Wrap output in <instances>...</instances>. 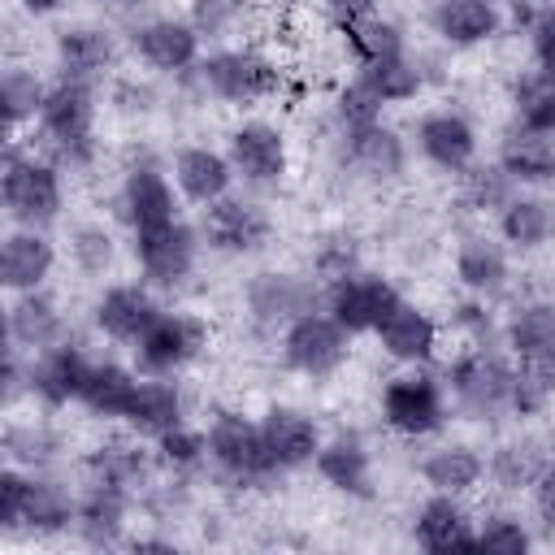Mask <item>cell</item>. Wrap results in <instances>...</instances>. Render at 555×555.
<instances>
[{
    "label": "cell",
    "instance_id": "obj_37",
    "mask_svg": "<svg viewBox=\"0 0 555 555\" xmlns=\"http://www.w3.org/2000/svg\"><path fill=\"white\" fill-rule=\"evenodd\" d=\"M512 412L516 416H538L555 403V351L538 356H512Z\"/></svg>",
    "mask_w": 555,
    "mask_h": 555
},
{
    "label": "cell",
    "instance_id": "obj_38",
    "mask_svg": "<svg viewBox=\"0 0 555 555\" xmlns=\"http://www.w3.org/2000/svg\"><path fill=\"white\" fill-rule=\"evenodd\" d=\"M512 113L516 126L538 130V134H555V69H525L512 82Z\"/></svg>",
    "mask_w": 555,
    "mask_h": 555
},
{
    "label": "cell",
    "instance_id": "obj_20",
    "mask_svg": "<svg viewBox=\"0 0 555 555\" xmlns=\"http://www.w3.org/2000/svg\"><path fill=\"white\" fill-rule=\"evenodd\" d=\"M56 269V247L43 230H30V225H13L4 238H0V286L9 295H22V291H39Z\"/></svg>",
    "mask_w": 555,
    "mask_h": 555
},
{
    "label": "cell",
    "instance_id": "obj_36",
    "mask_svg": "<svg viewBox=\"0 0 555 555\" xmlns=\"http://www.w3.org/2000/svg\"><path fill=\"white\" fill-rule=\"evenodd\" d=\"M74 516H78V499L61 481L30 473V490H26V507H22V529L52 538V533L69 529Z\"/></svg>",
    "mask_w": 555,
    "mask_h": 555
},
{
    "label": "cell",
    "instance_id": "obj_23",
    "mask_svg": "<svg viewBox=\"0 0 555 555\" xmlns=\"http://www.w3.org/2000/svg\"><path fill=\"white\" fill-rule=\"evenodd\" d=\"M260 434H264V447H269L278 473L308 468V464L317 460L321 442H325L321 425H317L308 412H299V408H282V403L269 408V412L260 416Z\"/></svg>",
    "mask_w": 555,
    "mask_h": 555
},
{
    "label": "cell",
    "instance_id": "obj_12",
    "mask_svg": "<svg viewBox=\"0 0 555 555\" xmlns=\"http://www.w3.org/2000/svg\"><path fill=\"white\" fill-rule=\"evenodd\" d=\"M225 156L234 165V173L247 182V186H278L291 169V147H286V134L273 126V121H238L225 139Z\"/></svg>",
    "mask_w": 555,
    "mask_h": 555
},
{
    "label": "cell",
    "instance_id": "obj_29",
    "mask_svg": "<svg viewBox=\"0 0 555 555\" xmlns=\"http://www.w3.org/2000/svg\"><path fill=\"white\" fill-rule=\"evenodd\" d=\"M499 217V238L512 251H538L555 238V204L533 195V191H512V199L494 212Z\"/></svg>",
    "mask_w": 555,
    "mask_h": 555
},
{
    "label": "cell",
    "instance_id": "obj_47",
    "mask_svg": "<svg viewBox=\"0 0 555 555\" xmlns=\"http://www.w3.org/2000/svg\"><path fill=\"white\" fill-rule=\"evenodd\" d=\"M529 546H533V538L520 525V516L499 512V516H486L477 525V551H490V555H525Z\"/></svg>",
    "mask_w": 555,
    "mask_h": 555
},
{
    "label": "cell",
    "instance_id": "obj_2",
    "mask_svg": "<svg viewBox=\"0 0 555 555\" xmlns=\"http://www.w3.org/2000/svg\"><path fill=\"white\" fill-rule=\"evenodd\" d=\"M39 139L61 165H87L95 156V91L82 78H61L48 87L39 108Z\"/></svg>",
    "mask_w": 555,
    "mask_h": 555
},
{
    "label": "cell",
    "instance_id": "obj_13",
    "mask_svg": "<svg viewBox=\"0 0 555 555\" xmlns=\"http://www.w3.org/2000/svg\"><path fill=\"white\" fill-rule=\"evenodd\" d=\"M269 217L260 204L243 199V195H225L217 204H208L199 212V238L208 251H221V256H251L269 243Z\"/></svg>",
    "mask_w": 555,
    "mask_h": 555
},
{
    "label": "cell",
    "instance_id": "obj_53",
    "mask_svg": "<svg viewBox=\"0 0 555 555\" xmlns=\"http://www.w3.org/2000/svg\"><path fill=\"white\" fill-rule=\"evenodd\" d=\"M529 56L533 65L542 69H555V4H542L533 17H529Z\"/></svg>",
    "mask_w": 555,
    "mask_h": 555
},
{
    "label": "cell",
    "instance_id": "obj_44",
    "mask_svg": "<svg viewBox=\"0 0 555 555\" xmlns=\"http://www.w3.org/2000/svg\"><path fill=\"white\" fill-rule=\"evenodd\" d=\"M542 468H546V455H542L533 442H503V447H494V455L486 460V473H490L503 490H529Z\"/></svg>",
    "mask_w": 555,
    "mask_h": 555
},
{
    "label": "cell",
    "instance_id": "obj_17",
    "mask_svg": "<svg viewBox=\"0 0 555 555\" xmlns=\"http://www.w3.org/2000/svg\"><path fill=\"white\" fill-rule=\"evenodd\" d=\"M416 147L434 169L464 173L468 165H477V126L455 108L425 113L416 121Z\"/></svg>",
    "mask_w": 555,
    "mask_h": 555
},
{
    "label": "cell",
    "instance_id": "obj_56",
    "mask_svg": "<svg viewBox=\"0 0 555 555\" xmlns=\"http://www.w3.org/2000/svg\"><path fill=\"white\" fill-rule=\"evenodd\" d=\"M321 4H325V13H330L338 26H347V22H360V17L377 13V0H321Z\"/></svg>",
    "mask_w": 555,
    "mask_h": 555
},
{
    "label": "cell",
    "instance_id": "obj_26",
    "mask_svg": "<svg viewBox=\"0 0 555 555\" xmlns=\"http://www.w3.org/2000/svg\"><path fill=\"white\" fill-rule=\"evenodd\" d=\"M312 468L338 494H351V499H369L373 494V455H369V447L356 434L325 438L317 460H312Z\"/></svg>",
    "mask_w": 555,
    "mask_h": 555
},
{
    "label": "cell",
    "instance_id": "obj_22",
    "mask_svg": "<svg viewBox=\"0 0 555 555\" xmlns=\"http://www.w3.org/2000/svg\"><path fill=\"white\" fill-rule=\"evenodd\" d=\"M4 334L13 347H22L26 356H39L56 343H65V317H61V304L52 295L39 291H22L9 299V312H4Z\"/></svg>",
    "mask_w": 555,
    "mask_h": 555
},
{
    "label": "cell",
    "instance_id": "obj_50",
    "mask_svg": "<svg viewBox=\"0 0 555 555\" xmlns=\"http://www.w3.org/2000/svg\"><path fill=\"white\" fill-rule=\"evenodd\" d=\"M356 269H360V247H356V238L334 234V238H325V243L312 251V278H317L321 286H330V282H338V278H347V273H356Z\"/></svg>",
    "mask_w": 555,
    "mask_h": 555
},
{
    "label": "cell",
    "instance_id": "obj_27",
    "mask_svg": "<svg viewBox=\"0 0 555 555\" xmlns=\"http://www.w3.org/2000/svg\"><path fill=\"white\" fill-rule=\"evenodd\" d=\"M186 421V395L173 377H139L134 386V399L126 408V425L139 434V438H160L165 429L182 425Z\"/></svg>",
    "mask_w": 555,
    "mask_h": 555
},
{
    "label": "cell",
    "instance_id": "obj_25",
    "mask_svg": "<svg viewBox=\"0 0 555 555\" xmlns=\"http://www.w3.org/2000/svg\"><path fill=\"white\" fill-rule=\"evenodd\" d=\"M373 334H377L382 351H386L395 364H408V369L429 364L434 351H438V321H434L425 308L408 304V299H403Z\"/></svg>",
    "mask_w": 555,
    "mask_h": 555
},
{
    "label": "cell",
    "instance_id": "obj_15",
    "mask_svg": "<svg viewBox=\"0 0 555 555\" xmlns=\"http://www.w3.org/2000/svg\"><path fill=\"white\" fill-rule=\"evenodd\" d=\"M156 317H160V304L152 299V286L147 282H113L91 304L95 330L108 343H121V347H134Z\"/></svg>",
    "mask_w": 555,
    "mask_h": 555
},
{
    "label": "cell",
    "instance_id": "obj_45",
    "mask_svg": "<svg viewBox=\"0 0 555 555\" xmlns=\"http://www.w3.org/2000/svg\"><path fill=\"white\" fill-rule=\"evenodd\" d=\"M512 191H516V182L499 169V160L494 165H468L460 173V195L473 212H499L512 199Z\"/></svg>",
    "mask_w": 555,
    "mask_h": 555
},
{
    "label": "cell",
    "instance_id": "obj_46",
    "mask_svg": "<svg viewBox=\"0 0 555 555\" xmlns=\"http://www.w3.org/2000/svg\"><path fill=\"white\" fill-rule=\"evenodd\" d=\"M156 460L173 473H191V468L208 464V434L182 421V425H173L156 438Z\"/></svg>",
    "mask_w": 555,
    "mask_h": 555
},
{
    "label": "cell",
    "instance_id": "obj_18",
    "mask_svg": "<svg viewBox=\"0 0 555 555\" xmlns=\"http://www.w3.org/2000/svg\"><path fill=\"white\" fill-rule=\"evenodd\" d=\"M412 538L429 555L447 551H477V520L464 512L460 494H429L412 516Z\"/></svg>",
    "mask_w": 555,
    "mask_h": 555
},
{
    "label": "cell",
    "instance_id": "obj_31",
    "mask_svg": "<svg viewBox=\"0 0 555 555\" xmlns=\"http://www.w3.org/2000/svg\"><path fill=\"white\" fill-rule=\"evenodd\" d=\"M126 512H130V490L108 486V481H91L78 494V516L74 529L82 533V542L91 546H113L126 529Z\"/></svg>",
    "mask_w": 555,
    "mask_h": 555
},
{
    "label": "cell",
    "instance_id": "obj_41",
    "mask_svg": "<svg viewBox=\"0 0 555 555\" xmlns=\"http://www.w3.org/2000/svg\"><path fill=\"white\" fill-rule=\"evenodd\" d=\"M48 100V82L26 69V65H9L4 78H0V108H4V126L9 134L22 130L26 121H39V108Z\"/></svg>",
    "mask_w": 555,
    "mask_h": 555
},
{
    "label": "cell",
    "instance_id": "obj_35",
    "mask_svg": "<svg viewBox=\"0 0 555 555\" xmlns=\"http://www.w3.org/2000/svg\"><path fill=\"white\" fill-rule=\"evenodd\" d=\"M421 477H425L429 490H438V494H460V499H464V494L477 490V481L486 477V460H481L473 447H464V442H447V447H434V451L425 455Z\"/></svg>",
    "mask_w": 555,
    "mask_h": 555
},
{
    "label": "cell",
    "instance_id": "obj_54",
    "mask_svg": "<svg viewBox=\"0 0 555 555\" xmlns=\"http://www.w3.org/2000/svg\"><path fill=\"white\" fill-rule=\"evenodd\" d=\"M529 499H533V512H538V520L555 533V460H546V468L533 477V486H529Z\"/></svg>",
    "mask_w": 555,
    "mask_h": 555
},
{
    "label": "cell",
    "instance_id": "obj_28",
    "mask_svg": "<svg viewBox=\"0 0 555 555\" xmlns=\"http://www.w3.org/2000/svg\"><path fill=\"white\" fill-rule=\"evenodd\" d=\"M507 243L503 238H490V234H468L460 247H455V278L468 295L477 299H494L503 295L507 286Z\"/></svg>",
    "mask_w": 555,
    "mask_h": 555
},
{
    "label": "cell",
    "instance_id": "obj_43",
    "mask_svg": "<svg viewBox=\"0 0 555 555\" xmlns=\"http://www.w3.org/2000/svg\"><path fill=\"white\" fill-rule=\"evenodd\" d=\"M360 82L390 108V104H408L421 95L425 87V74L416 69V61L403 56H390V61H373V65H360Z\"/></svg>",
    "mask_w": 555,
    "mask_h": 555
},
{
    "label": "cell",
    "instance_id": "obj_33",
    "mask_svg": "<svg viewBox=\"0 0 555 555\" xmlns=\"http://www.w3.org/2000/svg\"><path fill=\"white\" fill-rule=\"evenodd\" d=\"M52 52H56L61 78H82V82H91V78H100V74L113 65V52H117V48H113V35H108L104 26L78 22V26L56 30Z\"/></svg>",
    "mask_w": 555,
    "mask_h": 555
},
{
    "label": "cell",
    "instance_id": "obj_24",
    "mask_svg": "<svg viewBox=\"0 0 555 555\" xmlns=\"http://www.w3.org/2000/svg\"><path fill=\"white\" fill-rule=\"evenodd\" d=\"M234 178L238 173H234L230 156L217 152V147H208V143H191V147H182L173 156V186H178L182 199H191L199 208L225 199L230 186H234Z\"/></svg>",
    "mask_w": 555,
    "mask_h": 555
},
{
    "label": "cell",
    "instance_id": "obj_16",
    "mask_svg": "<svg viewBox=\"0 0 555 555\" xmlns=\"http://www.w3.org/2000/svg\"><path fill=\"white\" fill-rule=\"evenodd\" d=\"M117 212H121V221L130 225V234L173 221V217H178V186H173V178H169L165 169L147 165V160L130 165L126 178H121Z\"/></svg>",
    "mask_w": 555,
    "mask_h": 555
},
{
    "label": "cell",
    "instance_id": "obj_34",
    "mask_svg": "<svg viewBox=\"0 0 555 555\" xmlns=\"http://www.w3.org/2000/svg\"><path fill=\"white\" fill-rule=\"evenodd\" d=\"M139 377H143L139 369H126V364H117V360H91L78 403H82L91 416H100V421H126V408H130V399H134Z\"/></svg>",
    "mask_w": 555,
    "mask_h": 555
},
{
    "label": "cell",
    "instance_id": "obj_5",
    "mask_svg": "<svg viewBox=\"0 0 555 555\" xmlns=\"http://www.w3.org/2000/svg\"><path fill=\"white\" fill-rule=\"evenodd\" d=\"M382 421L399 438H429L447 425V386L421 369H408L382 386Z\"/></svg>",
    "mask_w": 555,
    "mask_h": 555
},
{
    "label": "cell",
    "instance_id": "obj_39",
    "mask_svg": "<svg viewBox=\"0 0 555 555\" xmlns=\"http://www.w3.org/2000/svg\"><path fill=\"white\" fill-rule=\"evenodd\" d=\"M87 473H91V481H108V486H121V490H130L134 481H143L147 451H143L139 434L134 438H104L87 455Z\"/></svg>",
    "mask_w": 555,
    "mask_h": 555
},
{
    "label": "cell",
    "instance_id": "obj_30",
    "mask_svg": "<svg viewBox=\"0 0 555 555\" xmlns=\"http://www.w3.org/2000/svg\"><path fill=\"white\" fill-rule=\"evenodd\" d=\"M499 169L516 186H546L555 182V134H538L525 126H512L499 143Z\"/></svg>",
    "mask_w": 555,
    "mask_h": 555
},
{
    "label": "cell",
    "instance_id": "obj_4",
    "mask_svg": "<svg viewBox=\"0 0 555 555\" xmlns=\"http://www.w3.org/2000/svg\"><path fill=\"white\" fill-rule=\"evenodd\" d=\"M208 464L238 481V486H260L269 477H278V464L264 447V434H260V421L234 412V408H221L212 421H208Z\"/></svg>",
    "mask_w": 555,
    "mask_h": 555
},
{
    "label": "cell",
    "instance_id": "obj_57",
    "mask_svg": "<svg viewBox=\"0 0 555 555\" xmlns=\"http://www.w3.org/2000/svg\"><path fill=\"white\" fill-rule=\"evenodd\" d=\"M65 0H22V9L26 13H35V17H48V13H56Z\"/></svg>",
    "mask_w": 555,
    "mask_h": 555
},
{
    "label": "cell",
    "instance_id": "obj_6",
    "mask_svg": "<svg viewBox=\"0 0 555 555\" xmlns=\"http://www.w3.org/2000/svg\"><path fill=\"white\" fill-rule=\"evenodd\" d=\"M199 243H204L199 230L186 225L182 217L130 234V251H134L139 278H143L147 286H156V291H173V286H182V282L195 273Z\"/></svg>",
    "mask_w": 555,
    "mask_h": 555
},
{
    "label": "cell",
    "instance_id": "obj_14",
    "mask_svg": "<svg viewBox=\"0 0 555 555\" xmlns=\"http://www.w3.org/2000/svg\"><path fill=\"white\" fill-rule=\"evenodd\" d=\"M204 30L186 17H152L130 30L134 56L156 74H191L204 61Z\"/></svg>",
    "mask_w": 555,
    "mask_h": 555
},
{
    "label": "cell",
    "instance_id": "obj_9",
    "mask_svg": "<svg viewBox=\"0 0 555 555\" xmlns=\"http://www.w3.org/2000/svg\"><path fill=\"white\" fill-rule=\"evenodd\" d=\"M399 304H403L399 286L382 273H369V269H356V273L325 286V312L347 334H373Z\"/></svg>",
    "mask_w": 555,
    "mask_h": 555
},
{
    "label": "cell",
    "instance_id": "obj_11",
    "mask_svg": "<svg viewBox=\"0 0 555 555\" xmlns=\"http://www.w3.org/2000/svg\"><path fill=\"white\" fill-rule=\"evenodd\" d=\"M243 304H247V312H251V321L260 330H286L295 317H304L312 308H325V286L317 278L264 269V273H256L247 282Z\"/></svg>",
    "mask_w": 555,
    "mask_h": 555
},
{
    "label": "cell",
    "instance_id": "obj_42",
    "mask_svg": "<svg viewBox=\"0 0 555 555\" xmlns=\"http://www.w3.org/2000/svg\"><path fill=\"white\" fill-rule=\"evenodd\" d=\"M338 30H343V39H347L356 65H373V61L403 56V30H399L390 17H382V13H369V17L347 22V26H338Z\"/></svg>",
    "mask_w": 555,
    "mask_h": 555
},
{
    "label": "cell",
    "instance_id": "obj_48",
    "mask_svg": "<svg viewBox=\"0 0 555 555\" xmlns=\"http://www.w3.org/2000/svg\"><path fill=\"white\" fill-rule=\"evenodd\" d=\"M52 451H56V442L39 425H9L4 429V455H9V464H22V468L35 473L39 464L52 460Z\"/></svg>",
    "mask_w": 555,
    "mask_h": 555
},
{
    "label": "cell",
    "instance_id": "obj_49",
    "mask_svg": "<svg viewBox=\"0 0 555 555\" xmlns=\"http://www.w3.org/2000/svg\"><path fill=\"white\" fill-rule=\"evenodd\" d=\"M69 251H74V264H78L82 273L100 278V273H108V269H113L117 243H113V234H108L104 225H82V230H74Z\"/></svg>",
    "mask_w": 555,
    "mask_h": 555
},
{
    "label": "cell",
    "instance_id": "obj_52",
    "mask_svg": "<svg viewBox=\"0 0 555 555\" xmlns=\"http://www.w3.org/2000/svg\"><path fill=\"white\" fill-rule=\"evenodd\" d=\"M26 490H30V468L4 464L0 468V529H22Z\"/></svg>",
    "mask_w": 555,
    "mask_h": 555
},
{
    "label": "cell",
    "instance_id": "obj_51",
    "mask_svg": "<svg viewBox=\"0 0 555 555\" xmlns=\"http://www.w3.org/2000/svg\"><path fill=\"white\" fill-rule=\"evenodd\" d=\"M382 100L360 82V74L338 91V104H334V113H338V126L347 130V126H369V121H382Z\"/></svg>",
    "mask_w": 555,
    "mask_h": 555
},
{
    "label": "cell",
    "instance_id": "obj_7",
    "mask_svg": "<svg viewBox=\"0 0 555 555\" xmlns=\"http://www.w3.org/2000/svg\"><path fill=\"white\" fill-rule=\"evenodd\" d=\"M208 347V321L195 312H165L147 325V334L130 347L134 351V369L143 377H173L182 373L199 351Z\"/></svg>",
    "mask_w": 555,
    "mask_h": 555
},
{
    "label": "cell",
    "instance_id": "obj_1",
    "mask_svg": "<svg viewBox=\"0 0 555 555\" xmlns=\"http://www.w3.org/2000/svg\"><path fill=\"white\" fill-rule=\"evenodd\" d=\"M0 199H4V217L13 225L48 230L65 208V182H61L56 160L9 147L4 169H0Z\"/></svg>",
    "mask_w": 555,
    "mask_h": 555
},
{
    "label": "cell",
    "instance_id": "obj_55",
    "mask_svg": "<svg viewBox=\"0 0 555 555\" xmlns=\"http://www.w3.org/2000/svg\"><path fill=\"white\" fill-rule=\"evenodd\" d=\"M238 9H243V0H195V26L199 30H221Z\"/></svg>",
    "mask_w": 555,
    "mask_h": 555
},
{
    "label": "cell",
    "instance_id": "obj_3",
    "mask_svg": "<svg viewBox=\"0 0 555 555\" xmlns=\"http://www.w3.org/2000/svg\"><path fill=\"white\" fill-rule=\"evenodd\" d=\"M195 74L212 100L234 104V108L260 104L282 91V69L260 48H217L195 65Z\"/></svg>",
    "mask_w": 555,
    "mask_h": 555
},
{
    "label": "cell",
    "instance_id": "obj_32",
    "mask_svg": "<svg viewBox=\"0 0 555 555\" xmlns=\"http://www.w3.org/2000/svg\"><path fill=\"white\" fill-rule=\"evenodd\" d=\"M434 30L451 48H481L503 30V13L494 0H438Z\"/></svg>",
    "mask_w": 555,
    "mask_h": 555
},
{
    "label": "cell",
    "instance_id": "obj_8",
    "mask_svg": "<svg viewBox=\"0 0 555 555\" xmlns=\"http://www.w3.org/2000/svg\"><path fill=\"white\" fill-rule=\"evenodd\" d=\"M351 338L356 334H347L325 308H312L282 330V360L304 377H330L347 364Z\"/></svg>",
    "mask_w": 555,
    "mask_h": 555
},
{
    "label": "cell",
    "instance_id": "obj_40",
    "mask_svg": "<svg viewBox=\"0 0 555 555\" xmlns=\"http://www.w3.org/2000/svg\"><path fill=\"white\" fill-rule=\"evenodd\" d=\"M507 351L512 356H538V351H555V304L546 299H529L507 317Z\"/></svg>",
    "mask_w": 555,
    "mask_h": 555
},
{
    "label": "cell",
    "instance_id": "obj_58",
    "mask_svg": "<svg viewBox=\"0 0 555 555\" xmlns=\"http://www.w3.org/2000/svg\"><path fill=\"white\" fill-rule=\"evenodd\" d=\"M100 4H113V9H134V4H143V0H100Z\"/></svg>",
    "mask_w": 555,
    "mask_h": 555
},
{
    "label": "cell",
    "instance_id": "obj_21",
    "mask_svg": "<svg viewBox=\"0 0 555 555\" xmlns=\"http://www.w3.org/2000/svg\"><path fill=\"white\" fill-rule=\"evenodd\" d=\"M26 369H30L26 390H30L39 403H48V408H65V403H78L91 360H87V356L65 338V343H56V347H48V351L30 356V364H26Z\"/></svg>",
    "mask_w": 555,
    "mask_h": 555
},
{
    "label": "cell",
    "instance_id": "obj_19",
    "mask_svg": "<svg viewBox=\"0 0 555 555\" xmlns=\"http://www.w3.org/2000/svg\"><path fill=\"white\" fill-rule=\"evenodd\" d=\"M343 160L369 178V182H390L408 165V143L395 126L369 121V126H347L343 130Z\"/></svg>",
    "mask_w": 555,
    "mask_h": 555
},
{
    "label": "cell",
    "instance_id": "obj_10",
    "mask_svg": "<svg viewBox=\"0 0 555 555\" xmlns=\"http://www.w3.org/2000/svg\"><path fill=\"white\" fill-rule=\"evenodd\" d=\"M447 386H451V395H455V403L464 412L490 416V412L512 403V364L494 347L477 343V347H468L464 356L451 360Z\"/></svg>",
    "mask_w": 555,
    "mask_h": 555
}]
</instances>
